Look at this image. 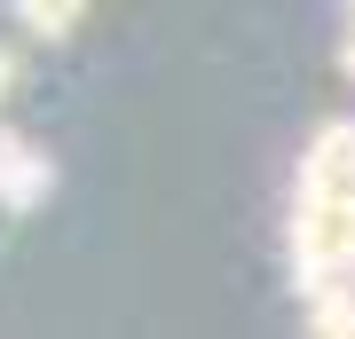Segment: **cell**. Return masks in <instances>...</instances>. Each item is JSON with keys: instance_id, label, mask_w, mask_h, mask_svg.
Wrapping results in <instances>:
<instances>
[{"instance_id": "6da1fadb", "label": "cell", "mask_w": 355, "mask_h": 339, "mask_svg": "<svg viewBox=\"0 0 355 339\" xmlns=\"http://www.w3.org/2000/svg\"><path fill=\"white\" fill-rule=\"evenodd\" d=\"M16 24L40 40H64V32H79V8H16Z\"/></svg>"}, {"instance_id": "7a4b0ae2", "label": "cell", "mask_w": 355, "mask_h": 339, "mask_svg": "<svg viewBox=\"0 0 355 339\" xmlns=\"http://www.w3.org/2000/svg\"><path fill=\"white\" fill-rule=\"evenodd\" d=\"M8 87H16V55L0 48V95H8Z\"/></svg>"}, {"instance_id": "3957f363", "label": "cell", "mask_w": 355, "mask_h": 339, "mask_svg": "<svg viewBox=\"0 0 355 339\" xmlns=\"http://www.w3.org/2000/svg\"><path fill=\"white\" fill-rule=\"evenodd\" d=\"M347 79H355V32H347Z\"/></svg>"}]
</instances>
